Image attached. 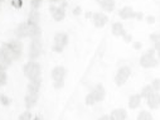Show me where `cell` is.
Here are the masks:
<instances>
[{"mask_svg":"<svg viewBox=\"0 0 160 120\" xmlns=\"http://www.w3.org/2000/svg\"><path fill=\"white\" fill-rule=\"evenodd\" d=\"M155 51L154 50H149L145 55H142L141 60H140V65L145 68H151V67H155L158 65V60L155 58L154 56Z\"/></svg>","mask_w":160,"mask_h":120,"instance_id":"obj_4","label":"cell"},{"mask_svg":"<svg viewBox=\"0 0 160 120\" xmlns=\"http://www.w3.org/2000/svg\"><path fill=\"white\" fill-rule=\"evenodd\" d=\"M34 120H42V117H41V116H35Z\"/></svg>","mask_w":160,"mask_h":120,"instance_id":"obj_40","label":"cell"},{"mask_svg":"<svg viewBox=\"0 0 160 120\" xmlns=\"http://www.w3.org/2000/svg\"><path fill=\"white\" fill-rule=\"evenodd\" d=\"M37 100H38V94L28 92L27 96H25V106H27V109H32L37 104Z\"/></svg>","mask_w":160,"mask_h":120,"instance_id":"obj_14","label":"cell"},{"mask_svg":"<svg viewBox=\"0 0 160 120\" xmlns=\"http://www.w3.org/2000/svg\"><path fill=\"white\" fill-rule=\"evenodd\" d=\"M51 2H53V3H54V2H62V0H51Z\"/></svg>","mask_w":160,"mask_h":120,"instance_id":"obj_41","label":"cell"},{"mask_svg":"<svg viewBox=\"0 0 160 120\" xmlns=\"http://www.w3.org/2000/svg\"><path fill=\"white\" fill-rule=\"evenodd\" d=\"M39 35H41V28H39V25L28 23V37L33 39V38H39Z\"/></svg>","mask_w":160,"mask_h":120,"instance_id":"obj_12","label":"cell"},{"mask_svg":"<svg viewBox=\"0 0 160 120\" xmlns=\"http://www.w3.org/2000/svg\"><path fill=\"white\" fill-rule=\"evenodd\" d=\"M24 75L30 80V81L41 78V66H39V63H37L35 61L28 62L24 66Z\"/></svg>","mask_w":160,"mask_h":120,"instance_id":"obj_2","label":"cell"},{"mask_svg":"<svg viewBox=\"0 0 160 120\" xmlns=\"http://www.w3.org/2000/svg\"><path fill=\"white\" fill-rule=\"evenodd\" d=\"M22 52H23V46L19 41H10V42L3 44V47L0 48V53L4 55L12 62L20 58Z\"/></svg>","mask_w":160,"mask_h":120,"instance_id":"obj_1","label":"cell"},{"mask_svg":"<svg viewBox=\"0 0 160 120\" xmlns=\"http://www.w3.org/2000/svg\"><path fill=\"white\" fill-rule=\"evenodd\" d=\"M126 116H128V114H126V111H125L124 109H115V110L110 114L108 119H110V120H125Z\"/></svg>","mask_w":160,"mask_h":120,"instance_id":"obj_11","label":"cell"},{"mask_svg":"<svg viewBox=\"0 0 160 120\" xmlns=\"http://www.w3.org/2000/svg\"><path fill=\"white\" fill-rule=\"evenodd\" d=\"M150 38H151V41H152V42H155V43H156V42H159V34H158V33L151 34V35H150Z\"/></svg>","mask_w":160,"mask_h":120,"instance_id":"obj_33","label":"cell"},{"mask_svg":"<svg viewBox=\"0 0 160 120\" xmlns=\"http://www.w3.org/2000/svg\"><path fill=\"white\" fill-rule=\"evenodd\" d=\"M79 13H81V8H79V7H77L74 10H73V14H76V15H78Z\"/></svg>","mask_w":160,"mask_h":120,"instance_id":"obj_34","label":"cell"},{"mask_svg":"<svg viewBox=\"0 0 160 120\" xmlns=\"http://www.w3.org/2000/svg\"><path fill=\"white\" fill-rule=\"evenodd\" d=\"M92 20H93V24L97 27V28H102L106 25V23L108 22V18L107 15H105L103 13H95L93 17H92Z\"/></svg>","mask_w":160,"mask_h":120,"instance_id":"obj_8","label":"cell"},{"mask_svg":"<svg viewBox=\"0 0 160 120\" xmlns=\"http://www.w3.org/2000/svg\"><path fill=\"white\" fill-rule=\"evenodd\" d=\"M27 23L38 24V23H39V12L33 9V10L29 13V18H28V22H27Z\"/></svg>","mask_w":160,"mask_h":120,"instance_id":"obj_21","label":"cell"},{"mask_svg":"<svg viewBox=\"0 0 160 120\" xmlns=\"http://www.w3.org/2000/svg\"><path fill=\"white\" fill-rule=\"evenodd\" d=\"M68 43V35L66 33H57L54 37V43H53V51L59 53L64 50V47Z\"/></svg>","mask_w":160,"mask_h":120,"instance_id":"obj_3","label":"cell"},{"mask_svg":"<svg viewBox=\"0 0 160 120\" xmlns=\"http://www.w3.org/2000/svg\"><path fill=\"white\" fill-rule=\"evenodd\" d=\"M124 37H125V41H126V42H130V41H131V35H126V34H125Z\"/></svg>","mask_w":160,"mask_h":120,"instance_id":"obj_38","label":"cell"},{"mask_svg":"<svg viewBox=\"0 0 160 120\" xmlns=\"http://www.w3.org/2000/svg\"><path fill=\"white\" fill-rule=\"evenodd\" d=\"M12 7L15 9H20L23 7V0H12Z\"/></svg>","mask_w":160,"mask_h":120,"instance_id":"obj_29","label":"cell"},{"mask_svg":"<svg viewBox=\"0 0 160 120\" xmlns=\"http://www.w3.org/2000/svg\"><path fill=\"white\" fill-rule=\"evenodd\" d=\"M85 101H86V105H93V104L96 102V100H95V96H93V94H92V92H90V94H88V95L86 96Z\"/></svg>","mask_w":160,"mask_h":120,"instance_id":"obj_25","label":"cell"},{"mask_svg":"<svg viewBox=\"0 0 160 120\" xmlns=\"http://www.w3.org/2000/svg\"><path fill=\"white\" fill-rule=\"evenodd\" d=\"M42 53V43H41V39L39 38H33V41L30 43L29 47V58L32 61L37 60Z\"/></svg>","mask_w":160,"mask_h":120,"instance_id":"obj_6","label":"cell"},{"mask_svg":"<svg viewBox=\"0 0 160 120\" xmlns=\"http://www.w3.org/2000/svg\"><path fill=\"white\" fill-rule=\"evenodd\" d=\"M130 75H131L130 67H128V66L121 67V68L117 71L116 76H115V82H116V85H117V86H122V85L128 81V78L130 77Z\"/></svg>","mask_w":160,"mask_h":120,"instance_id":"obj_5","label":"cell"},{"mask_svg":"<svg viewBox=\"0 0 160 120\" xmlns=\"http://www.w3.org/2000/svg\"><path fill=\"white\" fill-rule=\"evenodd\" d=\"M92 94H93V96H95L96 102H98V101H102V100L105 99L106 91H105V87H103L102 85H97V86L95 87V90L92 91Z\"/></svg>","mask_w":160,"mask_h":120,"instance_id":"obj_13","label":"cell"},{"mask_svg":"<svg viewBox=\"0 0 160 120\" xmlns=\"http://www.w3.org/2000/svg\"><path fill=\"white\" fill-rule=\"evenodd\" d=\"M135 17H136L139 20H140V19H142V14H141V13H135Z\"/></svg>","mask_w":160,"mask_h":120,"instance_id":"obj_37","label":"cell"},{"mask_svg":"<svg viewBox=\"0 0 160 120\" xmlns=\"http://www.w3.org/2000/svg\"><path fill=\"white\" fill-rule=\"evenodd\" d=\"M141 102V96L140 95H132L129 99V107L130 109H136Z\"/></svg>","mask_w":160,"mask_h":120,"instance_id":"obj_20","label":"cell"},{"mask_svg":"<svg viewBox=\"0 0 160 120\" xmlns=\"http://www.w3.org/2000/svg\"><path fill=\"white\" fill-rule=\"evenodd\" d=\"M41 84H42V80H41V78L34 80V81H30V84L28 85V92L38 94L39 89H41Z\"/></svg>","mask_w":160,"mask_h":120,"instance_id":"obj_17","label":"cell"},{"mask_svg":"<svg viewBox=\"0 0 160 120\" xmlns=\"http://www.w3.org/2000/svg\"><path fill=\"white\" fill-rule=\"evenodd\" d=\"M118 15L121 17L122 19H130V18L135 17V12L132 10L131 7H125V8H122L121 10L118 12Z\"/></svg>","mask_w":160,"mask_h":120,"instance_id":"obj_15","label":"cell"},{"mask_svg":"<svg viewBox=\"0 0 160 120\" xmlns=\"http://www.w3.org/2000/svg\"><path fill=\"white\" fill-rule=\"evenodd\" d=\"M138 120H152V116L149 111H141L138 116Z\"/></svg>","mask_w":160,"mask_h":120,"instance_id":"obj_23","label":"cell"},{"mask_svg":"<svg viewBox=\"0 0 160 120\" xmlns=\"http://www.w3.org/2000/svg\"><path fill=\"white\" fill-rule=\"evenodd\" d=\"M100 5H101V8H102L105 12L111 13V12L113 10V8H115V0H101Z\"/></svg>","mask_w":160,"mask_h":120,"instance_id":"obj_19","label":"cell"},{"mask_svg":"<svg viewBox=\"0 0 160 120\" xmlns=\"http://www.w3.org/2000/svg\"><path fill=\"white\" fill-rule=\"evenodd\" d=\"M98 120H110V119H108V116H107V115H103V116H101Z\"/></svg>","mask_w":160,"mask_h":120,"instance_id":"obj_39","label":"cell"},{"mask_svg":"<svg viewBox=\"0 0 160 120\" xmlns=\"http://www.w3.org/2000/svg\"><path fill=\"white\" fill-rule=\"evenodd\" d=\"M96 2H97V3H100V2H101V0H96Z\"/></svg>","mask_w":160,"mask_h":120,"instance_id":"obj_42","label":"cell"},{"mask_svg":"<svg viewBox=\"0 0 160 120\" xmlns=\"http://www.w3.org/2000/svg\"><path fill=\"white\" fill-rule=\"evenodd\" d=\"M51 13L53 15V19L56 22H61L64 19V15H66V12H64V7H59V8H56V7H51Z\"/></svg>","mask_w":160,"mask_h":120,"instance_id":"obj_9","label":"cell"},{"mask_svg":"<svg viewBox=\"0 0 160 120\" xmlns=\"http://www.w3.org/2000/svg\"><path fill=\"white\" fill-rule=\"evenodd\" d=\"M66 76V68L62 66H57L52 70V78L54 81H59V80H64Z\"/></svg>","mask_w":160,"mask_h":120,"instance_id":"obj_10","label":"cell"},{"mask_svg":"<svg viewBox=\"0 0 160 120\" xmlns=\"http://www.w3.org/2000/svg\"><path fill=\"white\" fill-rule=\"evenodd\" d=\"M134 47H135L136 50H140V48H141V43H140V42H135V43H134Z\"/></svg>","mask_w":160,"mask_h":120,"instance_id":"obj_36","label":"cell"},{"mask_svg":"<svg viewBox=\"0 0 160 120\" xmlns=\"http://www.w3.org/2000/svg\"><path fill=\"white\" fill-rule=\"evenodd\" d=\"M112 34L116 35V37H120V35L124 37L126 34L124 25L121 23H113V25H112Z\"/></svg>","mask_w":160,"mask_h":120,"instance_id":"obj_18","label":"cell"},{"mask_svg":"<svg viewBox=\"0 0 160 120\" xmlns=\"http://www.w3.org/2000/svg\"><path fill=\"white\" fill-rule=\"evenodd\" d=\"M159 86H160V81H159V78H155L154 81H152V85H151V89L154 90V91H159Z\"/></svg>","mask_w":160,"mask_h":120,"instance_id":"obj_30","label":"cell"},{"mask_svg":"<svg viewBox=\"0 0 160 120\" xmlns=\"http://www.w3.org/2000/svg\"><path fill=\"white\" fill-rule=\"evenodd\" d=\"M148 105L150 109H158L159 105H160V97H159V94L156 91H151L149 95H148Z\"/></svg>","mask_w":160,"mask_h":120,"instance_id":"obj_7","label":"cell"},{"mask_svg":"<svg viewBox=\"0 0 160 120\" xmlns=\"http://www.w3.org/2000/svg\"><path fill=\"white\" fill-rule=\"evenodd\" d=\"M10 63H12V61H9L4 55L0 53V68L5 70V68H8L10 66Z\"/></svg>","mask_w":160,"mask_h":120,"instance_id":"obj_22","label":"cell"},{"mask_svg":"<svg viewBox=\"0 0 160 120\" xmlns=\"http://www.w3.org/2000/svg\"><path fill=\"white\" fill-rule=\"evenodd\" d=\"M15 34L18 38H25L28 37V23H22L15 29Z\"/></svg>","mask_w":160,"mask_h":120,"instance_id":"obj_16","label":"cell"},{"mask_svg":"<svg viewBox=\"0 0 160 120\" xmlns=\"http://www.w3.org/2000/svg\"><path fill=\"white\" fill-rule=\"evenodd\" d=\"M0 101H2V104L5 105V106L10 105V99H9L8 96H5V95H2V96H0Z\"/></svg>","mask_w":160,"mask_h":120,"instance_id":"obj_31","label":"cell"},{"mask_svg":"<svg viewBox=\"0 0 160 120\" xmlns=\"http://www.w3.org/2000/svg\"><path fill=\"white\" fill-rule=\"evenodd\" d=\"M19 120H32V112L30 111H24L19 116Z\"/></svg>","mask_w":160,"mask_h":120,"instance_id":"obj_27","label":"cell"},{"mask_svg":"<svg viewBox=\"0 0 160 120\" xmlns=\"http://www.w3.org/2000/svg\"><path fill=\"white\" fill-rule=\"evenodd\" d=\"M151 91H154V90L151 89V86H145V87L142 89V91H141L140 96H141V97H148V95H149Z\"/></svg>","mask_w":160,"mask_h":120,"instance_id":"obj_26","label":"cell"},{"mask_svg":"<svg viewBox=\"0 0 160 120\" xmlns=\"http://www.w3.org/2000/svg\"><path fill=\"white\" fill-rule=\"evenodd\" d=\"M154 22H155V18L154 17H148V23L149 24H152Z\"/></svg>","mask_w":160,"mask_h":120,"instance_id":"obj_35","label":"cell"},{"mask_svg":"<svg viewBox=\"0 0 160 120\" xmlns=\"http://www.w3.org/2000/svg\"><path fill=\"white\" fill-rule=\"evenodd\" d=\"M41 4H42V0H30V5L34 10H38V8L41 7Z\"/></svg>","mask_w":160,"mask_h":120,"instance_id":"obj_28","label":"cell"},{"mask_svg":"<svg viewBox=\"0 0 160 120\" xmlns=\"http://www.w3.org/2000/svg\"><path fill=\"white\" fill-rule=\"evenodd\" d=\"M2 2H3V0H0V3H2Z\"/></svg>","mask_w":160,"mask_h":120,"instance_id":"obj_43","label":"cell"},{"mask_svg":"<svg viewBox=\"0 0 160 120\" xmlns=\"http://www.w3.org/2000/svg\"><path fill=\"white\" fill-rule=\"evenodd\" d=\"M5 84H7V73H5V70L0 68V86H3Z\"/></svg>","mask_w":160,"mask_h":120,"instance_id":"obj_24","label":"cell"},{"mask_svg":"<svg viewBox=\"0 0 160 120\" xmlns=\"http://www.w3.org/2000/svg\"><path fill=\"white\" fill-rule=\"evenodd\" d=\"M64 86V80H59V81H54V87L56 89H62Z\"/></svg>","mask_w":160,"mask_h":120,"instance_id":"obj_32","label":"cell"}]
</instances>
